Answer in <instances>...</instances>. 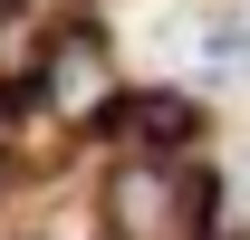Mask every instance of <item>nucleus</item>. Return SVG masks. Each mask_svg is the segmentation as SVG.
Wrapping results in <instances>:
<instances>
[{"mask_svg": "<svg viewBox=\"0 0 250 240\" xmlns=\"http://www.w3.org/2000/svg\"><path fill=\"white\" fill-rule=\"evenodd\" d=\"M231 221H250V173H231Z\"/></svg>", "mask_w": 250, "mask_h": 240, "instance_id": "39448f33", "label": "nucleus"}, {"mask_svg": "<svg viewBox=\"0 0 250 240\" xmlns=\"http://www.w3.org/2000/svg\"><path fill=\"white\" fill-rule=\"evenodd\" d=\"M125 135H135V144H183V135H192V106H183V96H154V106H125Z\"/></svg>", "mask_w": 250, "mask_h": 240, "instance_id": "20e7f679", "label": "nucleus"}, {"mask_svg": "<svg viewBox=\"0 0 250 240\" xmlns=\"http://www.w3.org/2000/svg\"><path fill=\"white\" fill-rule=\"evenodd\" d=\"M106 240H202V173L125 163L106 182Z\"/></svg>", "mask_w": 250, "mask_h": 240, "instance_id": "f257e3e1", "label": "nucleus"}, {"mask_svg": "<svg viewBox=\"0 0 250 240\" xmlns=\"http://www.w3.org/2000/svg\"><path fill=\"white\" fill-rule=\"evenodd\" d=\"M106 87H116V67H106V39H96V29H67L58 48H48V67H39V96L67 106V116H96Z\"/></svg>", "mask_w": 250, "mask_h": 240, "instance_id": "f03ea898", "label": "nucleus"}, {"mask_svg": "<svg viewBox=\"0 0 250 240\" xmlns=\"http://www.w3.org/2000/svg\"><path fill=\"white\" fill-rule=\"evenodd\" d=\"M192 67L202 77H250V29L241 20H212V29L192 39Z\"/></svg>", "mask_w": 250, "mask_h": 240, "instance_id": "7ed1b4c3", "label": "nucleus"}]
</instances>
